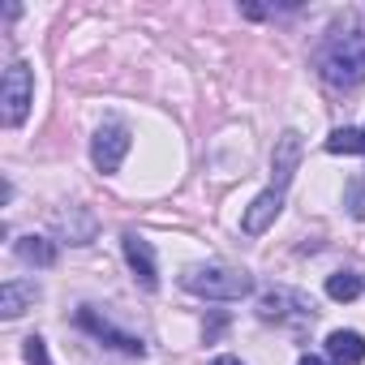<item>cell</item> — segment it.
Segmentation results:
<instances>
[{"instance_id": "cell-1", "label": "cell", "mask_w": 365, "mask_h": 365, "mask_svg": "<svg viewBox=\"0 0 365 365\" xmlns=\"http://www.w3.org/2000/svg\"><path fill=\"white\" fill-rule=\"evenodd\" d=\"M318 73L327 86L335 91H352L365 82V31L348 26V31H331L327 43L318 48Z\"/></svg>"}, {"instance_id": "cell-2", "label": "cell", "mask_w": 365, "mask_h": 365, "mask_svg": "<svg viewBox=\"0 0 365 365\" xmlns=\"http://www.w3.org/2000/svg\"><path fill=\"white\" fill-rule=\"evenodd\" d=\"M180 288L202 301H241L254 292V279L237 267H190L180 275Z\"/></svg>"}, {"instance_id": "cell-3", "label": "cell", "mask_w": 365, "mask_h": 365, "mask_svg": "<svg viewBox=\"0 0 365 365\" xmlns=\"http://www.w3.org/2000/svg\"><path fill=\"white\" fill-rule=\"evenodd\" d=\"M31 103H35V73L26 61H14L5 69V78H0V116H5V125L9 129L26 125Z\"/></svg>"}, {"instance_id": "cell-4", "label": "cell", "mask_w": 365, "mask_h": 365, "mask_svg": "<svg viewBox=\"0 0 365 365\" xmlns=\"http://www.w3.org/2000/svg\"><path fill=\"white\" fill-rule=\"evenodd\" d=\"M314 301L297 288H271L258 301V318L262 322H314Z\"/></svg>"}, {"instance_id": "cell-5", "label": "cell", "mask_w": 365, "mask_h": 365, "mask_svg": "<svg viewBox=\"0 0 365 365\" xmlns=\"http://www.w3.org/2000/svg\"><path fill=\"white\" fill-rule=\"evenodd\" d=\"M129 146H133L129 129H125L120 120H108V125H99V129H95V142H91V159H95V168L108 176V172H116V168L125 163Z\"/></svg>"}, {"instance_id": "cell-6", "label": "cell", "mask_w": 365, "mask_h": 365, "mask_svg": "<svg viewBox=\"0 0 365 365\" xmlns=\"http://www.w3.org/2000/svg\"><path fill=\"white\" fill-rule=\"evenodd\" d=\"M120 250H125V262H129L133 279H138L146 292H155V288H159V267H155L150 241H142L138 232H125V237H120Z\"/></svg>"}, {"instance_id": "cell-7", "label": "cell", "mask_w": 365, "mask_h": 365, "mask_svg": "<svg viewBox=\"0 0 365 365\" xmlns=\"http://www.w3.org/2000/svg\"><path fill=\"white\" fill-rule=\"evenodd\" d=\"M279 211H284V190H262L250 207H245V215H241V232L245 237H262L275 220H279Z\"/></svg>"}, {"instance_id": "cell-8", "label": "cell", "mask_w": 365, "mask_h": 365, "mask_svg": "<svg viewBox=\"0 0 365 365\" xmlns=\"http://www.w3.org/2000/svg\"><path fill=\"white\" fill-rule=\"evenodd\" d=\"M301 133L297 129H288V133H279L275 138V155H271V185L275 190H288L292 185V176H297V168H301Z\"/></svg>"}, {"instance_id": "cell-9", "label": "cell", "mask_w": 365, "mask_h": 365, "mask_svg": "<svg viewBox=\"0 0 365 365\" xmlns=\"http://www.w3.org/2000/svg\"><path fill=\"white\" fill-rule=\"evenodd\" d=\"M78 327H86L95 339H108L112 348H120V352H129V356H142V352H146V344H142L138 335H125V331H116V327H112L108 318H99L91 305H82V309H78Z\"/></svg>"}, {"instance_id": "cell-10", "label": "cell", "mask_w": 365, "mask_h": 365, "mask_svg": "<svg viewBox=\"0 0 365 365\" xmlns=\"http://www.w3.org/2000/svg\"><path fill=\"white\" fill-rule=\"evenodd\" d=\"M35 297H39L35 279H5V284H0V318L26 314V309L35 305Z\"/></svg>"}, {"instance_id": "cell-11", "label": "cell", "mask_w": 365, "mask_h": 365, "mask_svg": "<svg viewBox=\"0 0 365 365\" xmlns=\"http://www.w3.org/2000/svg\"><path fill=\"white\" fill-rule=\"evenodd\" d=\"M327 361L331 365H361L365 361V339L356 331H331L327 335Z\"/></svg>"}, {"instance_id": "cell-12", "label": "cell", "mask_w": 365, "mask_h": 365, "mask_svg": "<svg viewBox=\"0 0 365 365\" xmlns=\"http://www.w3.org/2000/svg\"><path fill=\"white\" fill-rule=\"evenodd\" d=\"M56 228L69 237V245H91V241H95V220H91V211H82V207L61 211V215H56Z\"/></svg>"}, {"instance_id": "cell-13", "label": "cell", "mask_w": 365, "mask_h": 365, "mask_svg": "<svg viewBox=\"0 0 365 365\" xmlns=\"http://www.w3.org/2000/svg\"><path fill=\"white\" fill-rule=\"evenodd\" d=\"M14 254H18L26 267H52V262H56V245H52L48 237H35V232H31V237H18V241H14Z\"/></svg>"}, {"instance_id": "cell-14", "label": "cell", "mask_w": 365, "mask_h": 365, "mask_svg": "<svg viewBox=\"0 0 365 365\" xmlns=\"http://www.w3.org/2000/svg\"><path fill=\"white\" fill-rule=\"evenodd\" d=\"M327 150L331 155H365V133L361 129H335L331 138H327Z\"/></svg>"}, {"instance_id": "cell-15", "label": "cell", "mask_w": 365, "mask_h": 365, "mask_svg": "<svg viewBox=\"0 0 365 365\" xmlns=\"http://www.w3.org/2000/svg\"><path fill=\"white\" fill-rule=\"evenodd\" d=\"M327 297L331 301H356L361 297V275L356 271H335L327 279Z\"/></svg>"}, {"instance_id": "cell-16", "label": "cell", "mask_w": 365, "mask_h": 365, "mask_svg": "<svg viewBox=\"0 0 365 365\" xmlns=\"http://www.w3.org/2000/svg\"><path fill=\"white\" fill-rule=\"evenodd\" d=\"M344 194H348V198H344V207H348L356 220H365V176H352Z\"/></svg>"}, {"instance_id": "cell-17", "label": "cell", "mask_w": 365, "mask_h": 365, "mask_svg": "<svg viewBox=\"0 0 365 365\" xmlns=\"http://www.w3.org/2000/svg\"><path fill=\"white\" fill-rule=\"evenodd\" d=\"M22 352H26V361H31V365H52L48 344H43L39 335H26V339H22Z\"/></svg>"}, {"instance_id": "cell-18", "label": "cell", "mask_w": 365, "mask_h": 365, "mask_svg": "<svg viewBox=\"0 0 365 365\" xmlns=\"http://www.w3.org/2000/svg\"><path fill=\"white\" fill-rule=\"evenodd\" d=\"M297 365H327V361H322V356H301Z\"/></svg>"}, {"instance_id": "cell-19", "label": "cell", "mask_w": 365, "mask_h": 365, "mask_svg": "<svg viewBox=\"0 0 365 365\" xmlns=\"http://www.w3.org/2000/svg\"><path fill=\"white\" fill-rule=\"evenodd\" d=\"M215 365H241L237 356H215Z\"/></svg>"}]
</instances>
